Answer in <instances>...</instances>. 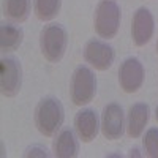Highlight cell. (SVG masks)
<instances>
[{"label": "cell", "instance_id": "cell-8", "mask_svg": "<svg viewBox=\"0 0 158 158\" xmlns=\"http://www.w3.org/2000/svg\"><path fill=\"white\" fill-rule=\"evenodd\" d=\"M153 30H155V21L152 13L147 8H138L133 21H131V38L136 46H146L152 36H153Z\"/></svg>", "mask_w": 158, "mask_h": 158}, {"label": "cell", "instance_id": "cell-12", "mask_svg": "<svg viewBox=\"0 0 158 158\" xmlns=\"http://www.w3.org/2000/svg\"><path fill=\"white\" fill-rule=\"evenodd\" d=\"M52 150L57 158H74L77 156L79 147L71 130H62L52 142Z\"/></svg>", "mask_w": 158, "mask_h": 158}, {"label": "cell", "instance_id": "cell-11", "mask_svg": "<svg viewBox=\"0 0 158 158\" xmlns=\"http://www.w3.org/2000/svg\"><path fill=\"white\" fill-rule=\"evenodd\" d=\"M150 109L146 103H136L128 111V122H127V135L130 138H139L144 133L147 122H149Z\"/></svg>", "mask_w": 158, "mask_h": 158}, {"label": "cell", "instance_id": "cell-1", "mask_svg": "<svg viewBox=\"0 0 158 158\" xmlns=\"http://www.w3.org/2000/svg\"><path fill=\"white\" fill-rule=\"evenodd\" d=\"M65 118V109L62 103L54 97L40 100L35 109V125L38 131L46 138H52L60 130Z\"/></svg>", "mask_w": 158, "mask_h": 158}, {"label": "cell", "instance_id": "cell-19", "mask_svg": "<svg viewBox=\"0 0 158 158\" xmlns=\"http://www.w3.org/2000/svg\"><path fill=\"white\" fill-rule=\"evenodd\" d=\"M156 51H158V43H156Z\"/></svg>", "mask_w": 158, "mask_h": 158}, {"label": "cell", "instance_id": "cell-16", "mask_svg": "<svg viewBox=\"0 0 158 158\" xmlns=\"http://www.w3.org/2000/svg\"><path fill=\"white\" fill-rule=\"evenodd\" d=\"M146 155L150 158H158V128L147 130L146 136L142 139Z\"/></svg>", "mask_w": 158, "mask_h": 158}, {"label": "cell", "instance_id": "cell-13", "mask_svg": "<svg viewBox=\"0 0 158 158\" xmlns=\"http://www.w3.org/2000/svg\"><path fill=\"white\" fill-rule=\"evenodd\" d=\"M24 40V32L21 27H16L13 24H3L0 27V49L3 52L16 51Z\"/></svg>", "mask_w": 158, "mask_h": 158}, {"label": "cell", "instance_id": "cell-6", "mask_svg": "<svg viewBox=\"0 0 158 158\" xmlns=\"http://www.w3.org/2000/svg\"><path fill=\"white\" fill-rule=\"evenodd\" d=\"M84 59L92 68L98 71H106L112 67L114 49L101 40H90L84 48Z\"/></svg>", "mask_w": 158, "mask_h": 158}, {"label": "cell", "instance_id": "cell-18", "mask_svg": "<svg viewBox=\"0 0 158 158\" xmlns=\"http://www.w3.org/2000/svg\"><path fill=\"white\" fill-rule=\"evenodd\" d=\"M155 118H156V122H158V106H156V111H155Z\"/></svg>", "mask_w": 158, "mask_h": 158}, {"label": "cell", "instance_id": "cell-5", "mask_svg": "<svg viewBox=\"0 0 158 158\" xmlns=\"http://www.w3.org/2000/svg\"><path fill=\"white\" fill-rule=\"evenodd\" d=\"M22 87V67L19 60L6 57L0 60V89L6 98L16 97Z\"/></svg>", "mask_w": 158, "mask_h": 158}, {"label": "cell", "instance_id": "cell-2", "mask_svg": "<svg viewBox=\"0 0 158 158\" xmlns=\"http://www.w3.org/2000/svg\"><path fill=\"white\" fill-rule=\"evenodd\" d=\"M40 48L48 62L59 63L68 48V32L60 24L44 25L40 33Z\"/></svg>", "mask_w": 158, "mask_h": 158}, {"label": "cell", "instance_id": "cell-10", "mask_svg": "<svg viewBox=\"0 0 158 158\" xmlns=\"http://www.w3.org/2000/svg\"><path fill=\"white\" fill-rule=\"evenodd\" d=\"M98 117L94 109H82L74 117V131L82 142L89 144L98 135Z\"/></svg>", "mask_w": 158, "mask_h": 158}, {"label": "cell", "instance_id": "cell-3", "mask_svg": "<svg viewBox=\"0 0 158 158\" xmlns=\"http://www.w3.org/2000/svg\"><path fill=\"white\" fill-rule=\"evenodd\" d=\"M94 27L100 38L112 40L120 27V6L114 0H100L94 16Z\"/></svg>", "mask_w": 158, "mask_h": 158}, {"label": "cell", "instance_id": "cell-7", "mask_svg": "<svg viewBox=\"0 0 158 158\" xmlns=\"http://www.w3.org/2000/svg\"><path fill=\"white\" fill-rule=\"evenodd\" d=\"M118 84L125 94H136L144 84V67L136 57L127 59L118 68Z\"/></svg>", "mask_w": 158, "mask_h": 158}, {"label": "cell", "instance_id": "cell-4", "mask_svg": "<svg viewBox=\"0 0 158 158\" xmlns=\"http://www.w3.org/2000/svg\"><path fill=\"white\" fill-rule=\"evenodd\" d=\"M97 77L90 68L77 67L70 81V98L74 106H85L95 98Z\"/></svg>", "mask_w": 158, "mask_h": 158}, {"label": "cell", "instance_id": "cell-14", "mask_svg": "<svg viewBox=\"0 0 158 158\" xmlns=\"http://www.w3.org/2000/svg\"><path fill=\"white\" fill-rule=\"evenodd\" d=\"M30 8V0H3V15L13 22L27 21Z\"/></svg>", "mask_w": 158, "mask_h": 158}, {"label": "cell", "instance_id": "cell-15", "mask_svg": "<svg viewBox=\"0 0 158 158\" xmlns=\"http://www.w3.org/2000/svg\"><path fill=\"white\" fill-rule=\"evenodd\" d=\"M62 8V0H35V15L40 21H52Z\"/></svg>", "mask_w": 158, "mask_h": 158}, {"label": "cell", "instance_id": "cell-9", "mask_svg": "<svg viewBox=\"0 0 158 158\" xmlns=\"http://www.w3.org/2000/svg\"><path fill=\"white\" fill-rule=\"evenodd\" d=\"M101 133L109 141L120 139L123 133V109L120 104L109 103L104 106L101 114Z\"/></svg>", "mask_w": 158, "mask_h": 158}, {"label": "cell", "instance_id": "cell-17", "mask_svg": "<svg viewBox=\"0 0 158 158\" xmlns=\"http://www.w3.org/2000/svg\"><path fill=\"white\" fill-rule=\"evenodd\" d=\"M25 156H48L44 149H40V147H33L30 150L25 152Z\"/></svg>", "mask_w": 158, "mask_h": 158}]
</instances>
